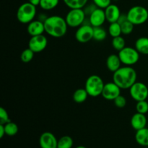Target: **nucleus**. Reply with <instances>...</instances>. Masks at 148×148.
I'll use <instances>...</instances> for the list:
<instances>
[{
	"mask_svg": "<svg viewBox=\"0 0 148 148\" xmlns=\"http://www.w3.org/2000/svg\"><path fill=\"white\" fill-rule=\"evenodd\" d=\"M137 72L130 66H121L113 74V82L121 90L130 89L137 82Z\"/></svg>",
	"mask_w": 148,
	"mask_h": 148,
	"instance_id": "nucleus-1",
	"label": "nucleus"
},
{
	"mask_svg": "<svg viewBox=\"0 0 148 148\" xmlns=\"http://www.w3.org/2000/svg\"><path fill=\"white\" fill-rule=\"evenodd\" d=\"M45 32L53 38H62L67 32V23L64 17L52 15L47 17L44 22Z\"/></svg>",
	"mask_w": 148,
	"mask_h": 148,
	"instance_id": "nucleus-2",
	"label": "nucleus"
},
{
	"mask_svg": "<svg viewBox=\"0 0 148 148\" xmlns=\"http://www.w3.org/2000/svg\"><path fill=\"white\" fill-rule=\"evenodd\" d=\"M37 9L36 6L30 2H25L18 7L17 11V19L22 24H29L35 20Z\"/></svg>",
	"mask_w": 148,
	"mask_h": 148,
	"instance_id": "nucleus-3",
	"label": "nucleus"
},
{
	"mask_svg": "<svg viewBox=\"0 0 148 148\" xmlns=\"http://www.w3.org/2000/svg\"><path fill=\"white\" fill-rule=\"evenodd\" d=\"M104 85L105 83L101 77L97 75H92L86 79L85 88L89 96L95 98L101 95Z\"/></svg>",
	"mask_w": 148,
	"mask_h": 148,
	"instance_id": "nucleus-4",
	"label": "nucleus"
},
{
	"mask_svg": "<svg viewBox=\"0 0 148 148\" xmlns=\"http://www.w3.org/2000/svg\"><path fill=\"white\" fill-rule=\"evenodd\" d=\"M127 18L134 25H140L148 20V10L145 7L137 5L131 7L127 12Z\"/></svg>",
	"mask_w": 148,
	"mask_h": 148,
	"instance_id": "nucleus-5",
	"label": "nucleus"
},
{
	"mask_svg": "<svg viewBox=\"0 0 148 148\" xmlns=\"http://www.w3.org/2000/svg\"><path fill=\"white\" fill-rule=\"evenodd\" d=\"M140 54L135 48L126 46L125 48L119 51V56L121 62L125 66H130L136 64L140 60Z\"/></svg>",
	"mask_w": 148,
	"mask_h": 148,
	"instance_id": "nucleus-6",
	"label": "nucleus"
},
{
	"mask_svg": "<svg viewBox=\"0 0 148 148\" xmlns=\"http://www.w3.org/2000/svg\"><path fill=\"white\" fill-rule=\"evenodd\" d=\"M86 14L83 9H70L65 17L68 27H79L83 25Z\"/></svg>",
	"mask_w": 148,
	"mask_h": 148,
	"instance_id": "nucleus-7",
	"label": "nucleus"
},
{
	"mask_svg": "<svg viewBox=\"0 0 148 148\" xmlns=\"http://www.w3.org/2000/svg\"><path fill=\"white\" fill-rule=\"evenodd\" d=\"M94 27L90 24L84 23L77 27L75 33V38L81 43H85L93 39Z\"/></svg>",
	"mask_w": 148,
	"mask_h": 148,
	"instance_id": "nucleus-8",
	"label": "nucleus"
},
{
	"mask_svg": "<svg viewBox=\"0 0 148 148\" xmlns=\"http://www.w3.org/2000/svg\"><path fill=\"white\" fill-rule=\"evenodd\" d=\"M130 94L132 98L137 102L145 101L148 97V88L143 82H136L130 88Z\"/></svg>",
	"mask_w": 148,
	"mask_h": 148,
	"instance_id": "nucleus-9",
	"label": "nucleus"
},
{
	"mask_svg": "<svg viewBox=\"0 0 148 148\" xmlns=\"http://www.w3.org/2000/svg\"><path fill=\"white\" fill-rule=\"evenodd\" d=\"M48 45V40L44 35L31 36L28 42V48L35 53H40L46 49Z\"/></svg>",
	"mask_w": 148,
	"mask_h": 148,
	"instance_id": "nucleus-10",
	"label": "nucleus"
},
{
	"mask_svg": "<svg viewBox=\"0 0 148 148\" xmlns=\"http://www.w3.org/2000/svg\"><path fill=\"white\" fill-rule=\"evenodd\" d=\"M121 90L114 82H107L104 85L101 95L104 99L114 101L117 97L121 95Z\"/></svg>",
	"mask_w": 148,
	"mask_h": 148,
	"instance_id": "nucleus-11",
	"label": "nucleus"
},
{
	"mask_svg": "<svg viewBox=\"0 0 148 148\" xmlns=\"http://www.w3.org/2000/svg\"><path fill=\"white\" fill-rule=\"evenodd\" d=\"M58 140L53 134L50 132H45L39 138L40 148H57Z\"/></svg>",
	"mask_w": 148,
	"mask_h": 148,
	"instance_id": "nucleus-12",
	"label": "nucleus"
},
{
	"mask_svg": "<svg viewBox=\"0 0 148 148\" xmlns=\"http://www.w3.org/2000/svg\"><path fill=\"white\" fill-rule=\"evenodd\" d=\"M89 23L93 27H101L106 21L105 11L103 9L97 8L88 17Z\"/></svg>",
	"mask_w": 148,
	"mask_h": 148,
	"instance_id": "nucleus-13",
	"label": "nucleus"
},
{
	"mask_svg": "<svg viewBox=\"0 0 148 148\" xmlns=\"http://www.w3.org/2000/svg\"><path fill=\"white\" fill-rule=\"evenodd\" d=\"M27 32L30 36L43 35L45 32L44 23L39 20H34L30 22L27 26Z\"/></svg>",
	"mask_w": 148,
	"mask_h": 148,
	"instance_id": "nucleus-14",
	"label": "nucleus"
},
{
	"mask_svg": "<svg viewBox=\"0 0 148 148\" xmlns=\"http://www.w3.org/2000/svg\"><path fill=\"white\" fill-rule=\"evenodd\" d=\"M106 17V21L109 23H115L118 21L120 15H121V11L119 7L114 4H111L109 6L104 10Z\"/></svg>",
	"mask_w": 148,
	"mask_h": 148,
	"instance_id": "nucleus-15",
	"label": "nucleus"
},
{
	"mask_svg": "<svg viewBox=\"0 0 148 148\" xmlns=\"http://www.w3.org/2000/svg\"><path fill=\"white\" fill-rule=\"evenodd\" d=\"M147 120L145 114H140V113L137 112L132 116L130 124H131L132 127L134 130H142V129L146 127L147 125Z\"/></svg>",
	"mask_w": 148,
	"mask_h": 148,
	"instance_id": "nucleus-16",
	"label": "nucleus"
},
{
	"mask_svg": "<svg viewBox=\"0 0 148 148\" xmlns=\"http://www.w3.org/2000/svg\"><path fill=\"white\" fill-rule=\"evenodd\" d=\"M121 59H120L119 56L118 54H115V53H112L110 54L109 56L107 57L106 59V66L107 69L111 72H115L116 71L118 70L121 65Z\"/></svg>",
	"mask_w": 148,
	"mask_h": 148,
	"instance_id": "nucleus-17",
	"label": "nucleus"
},
{
	"mask_svg": "<svg viewBox=\"0 0 148 148\" xmlns=\"http://www.w3.org/2000/svg\"><path fill=\"white\" fill-rule=\"evenodd\" d=\"M135 140L140 145L148 147V128L145 127L136 131Z\"/></svg>",
	"mask_w": 148,
	"mask_h": 148,
	"instance_id": "nucleus-18",
	"label": "nucleus"
},
{
	"mask_svg": "<svg viewBox=\"0 0 148 148\" xmlns=\"http://www.w3.org/2000/svg\"><path fill=\"white\" fill-rule=\"evenodd\" d=\"M134 48L141 54L148 55V38L140 37L137 38Z\"/></svg>",
	"mask_w": 148,
	"mask_h": 148,
	"instance_id": "nucleus-19",
	"label": "nucleus"
},
{
	"mask_svg": "<svg viewBox=\"0 0 148 148\" xmlns=\"http://www.w3.org/2000/svg\"><path fill=\"white\" fill-rule=\"evenodd\" d=\"M88 96L89 95L85 88H79L75 91L72 98H73V101L77 103H82L86 101Z\"/></svg>",
	"mask_w": 148,
	"mask_h": 148,
	"instance_id": "nucleus-20",
	"label": "nucleus"
},
{
	"mask_svg": "<svg viewBox=\"0 0 148 148\" xmlns=\"http://www.w3.org/2000/svg\"><path fill=\"white\" fill-rule=\"evenodd\" d=\"M69 9H83L88 4V0H62Z\"/></svg>",
	"mask_w": 148,
	"mask_h": 148,
	"instance_id": "nucleus-21",
	"label": "nucleus"
},
{
	"mask_svg": "<svg viewBox=\"0 0 148 148\" xmlns=\"http://www.w3.org/2000/svg\"><path fill=\"white\" fill-rule=\"evenodd\" d=\"M59 4V0H40V7L46 11H50L56 8Z\"/></svg>",
	"mask_w": 148,
	"mask_h": 148,
	"instance_id": "nucleus-22",
	"label": "nucleus"
},
{
	"mask_svg": "<svg viewBox=\"0 0 148 148\" xmlns=\"http://www.w3.org/2000/svg\"><path fill=\"white\" fill-rule=\"evenodd\" d=\"M74 142L71 137L68 135L62 136L58 140L57 148H72Z\"/></svg>",
	"mask_w": 148,
	"mask_h": 148,
	"instance_id": "nucleus-23",
	"label": "nucleus"
},
{
	"mask_svg": "<svg viewBox=\"0 0 148 148\" xmlns=\"http://www.w3.org/2000/svg\"><path fill=\"white\" fill-rule=\"evenodd\" d=\"M108 33H109L110 36L112 38L120 36L122 34V33H121V25H120L118 22L110 23L108 28Z\"/></svg>",
	"mask_w": 148,
	"mask_h": 148,
	"instance_id": "nucleus-24",
	"label": "nucleus"
},
{
	"mask_svg": "<svg viewBox=\"0 0 148 148\" xmlns=\"http://www.w3.org/2000/svg\"><path fill=\"white\" fill-rule=\"evenodd\" d=\"M107 37V31L101 27H94L93 39L96 41H103Z\"/></svg>",
	"mask_w": 148,
	"mask_h": 148,
	"instance_id": "nucleus-25",
	"label": "nucleus"
},
{
	"mask_svg": "<svg viewBox=\"0 0 148 148\" xmlns=\"http://www.w3.org/2000/svg\"><path fill=\"white\" fill-rule=\"evenodd\" d=\"M4 129H5L6 135L9 136V137H13V136L16 135L17 134V132H18V126L14 122L10 121V122L4 124Z\"/></svg>",
	"mask_w": 148,
	"mask_h": 148,
	"instance_id": "nucleus-26",
	"label": "nucleus"
},
{
	"mask_svg": "<svg viewBox=\"0 0 148 148\" xmlns=\"http://www.w3.org/2000/svg\"><path fill=\"white\" fill-rule=\"evenodd\" d=\"M111 44H112L113 48L115 49L116 51H120L122 50L124 48L126 47V41L124 40V38L122 36H118V37L113 38L112 41H111Z\"/></svg>",
	"mask_w": 148,
	"mask_h": 148,
	"instance_id": "nucleus-27",
	"label": "nucleus"
},
{
	"mask_svg": "<svg viewBox=\"0 0 148 148\" xmlns=\"http://www.w3.org/2000/svg\"><path fill=\"white\" fill-rule=\"evenodd\" d=\"M34 53H35L31 49L27 48V49H25L20 54V60L23 63H29L33 60V57H34Z\"/></svg>",
	"mask_w": 148,
	"mask_h": 148,
	"instance_id": "nucleus-28",
	"label": "nucleus"
},
{
	"mask_svg": "<svg viewBox=\"0 0 148 148\" xmlns=\"http://www.w3.org/2000/svg\"><path fill=\"white\" fill-rule=\"evenodd\" d=\"M121 33L123 35H130L134 30V25L132 24L130 21L127 20V21L121 23Z\"/></svg>",
	"mask_w": 148,
	"mask_h": 148,
	"instance_id": "nucleus-29",
	"label": "nucleus"
},
{
	"mask_svg": "<svg viewBox=\"0 0 148 148\" xmlns=\"http://www.w3.org/2000/svg\"><path fill=\"white\" fill-rule=\"evenodd\" d=\"M136 111L137 112L143 114H146L148 112V103L146 101H141L137 102L136 104Z\"/></svg>",
	"mask_w": 148,
	"mask_h": 148,
	"instance_id": "nucleus-30",
	"label": "nucleus"
},
{
	"mask_svg": "<svg viewBox=\"0 0 148 148\" xmlns=\"http://www.w3.org/2000/svg\"><path fill=\"white\" fill-rule=\"evenodd\" d=\"M11 121L7 110L3 107L0 108V124H6Z\"/></svg>",
	"mask_w": 148,
	"mask_h": 148,
	"instance_id": "nucleus-31",
	"label": "nucleus"
},
{
	"mask_svg": "<svg viewBox=\"0 0 148 148\" xmlns=\"http://www.w3.org/2000/svg\"><path fill=\"white\" fill-rule=\"evenodd\" d=\"M114 103L117 108H123L127 105V99L124 95H120L114 101Z\"/></svg>",
	"mask_w": 148,
	"mask_h": 148,
	"instance_id": "nucleus-32",
	"label": "nucleus"
},
{
	"mask_svg": "<svg viewBox=\"0 0 148 148\" xmlns=\"http://www.w3.org/2000/svg\"><path fill=\"white\" fill-rule=\"evenodd\" d=\"M92 2L98 8L105 10L108 6H109L111 4V0H92Z\"/></svg>",
	"mask_w": 148,
	"mask_h": 148,
	"instance_id": "nucleus-33",
	"label": "nucleus"
},
{
	"mask_svg": "<svg viewBox=\"0 0 148 148\" xmlns=\"http://www.w3.org/2000/svg\"><path fill=\"white\" fill-rule=\"evenodd\" d=\"M97 8H98V7H97V6L95 5L94 3H92V4H88V5L87 4V5L84 7L83 10H84V11H85V14L89 17V16L90 15V14H92V13L93 12L95 11Z\"/></svg>",
	"mask_w": 148,
	"mask_h": 148,
	"instance_id": "nucleus-34",
	"label": "nucleus"
},
{
	"mask_svg": "<svg viewBox=\"0 0 148 148\" xmlns=\"http://www.w3.org/2000/svg\"><path fill=\"white\" fill-rule=\"evenodd\" d=\"M127 20H128V18H127V14H124V13H121V15H120L118 21L117 22H118L119 24H121V23H123L124 22L127 21Z\"/></svg>",
	"mask_w": 148,
	"mask_h": 148,
	"instance_id": "nucleus-35",
	"label": "nucleus"
},
{
	"mask_svg": "<svg viewBox=\"0 0 148 148\" xmlns=\"http://www.w3.org/2000/svg\"><path fill=\"white\" fill-rule=\"evenodd\" d=\"M47 17H48V16L46 15V14H44V13H40V14L38 15V20H39L40 21L44 23L45 20L47 19Z\"/></svg>",
	"mask_w": 148,
	"mask_h": 148,
	"instance_id": "nucleus-36",
	"label": "nucleus"
},
{
	"mask_svg": "<svg viewBox=\"0 0 148 148\" xmlns=\"http://www.w3.org/2000/svg\"><path fill=\"white\" fill-rule=\"evenodd\" d=\"M4 135H6L4 126L3 124H0V138H3Z\"/></svg>",
	"mask_w": 148,
	"mask_h": 148,
	"instance_id": "nucleus-37",
	"label": "nucleus"
},
{
	"mask_svg": "<svg viewBox=\"0 0 148 148\" xmlns=\"http://www.w3.org/2000/svg\"><path fill=\"white\" fill-rule=\"evenodd\" d=\"M28 2H30V4H33L34 6L37 7V6L40 5V0H28Z\"/></svg>",
	"mask_w": 148,
	"mask_h": 148,
	"instance_id": "nucleus-38",
	"label": "nucleus"
},
{
	"mask_svg": "<svg viewBox=\"0 0 148 148\" xmlns=\"http://www.w3.org/2000/svg\"><path fill=\"white\" fill-rule=\"evenodd\" d=\"M75 148H87V147H85V146H77V147H76Z\"/></svg>",
	"mask_w": 148,
	"mask_h": 148,
	"instance_id": "nucleus-39",
	"label": "nucleus"
}]
</instances>
